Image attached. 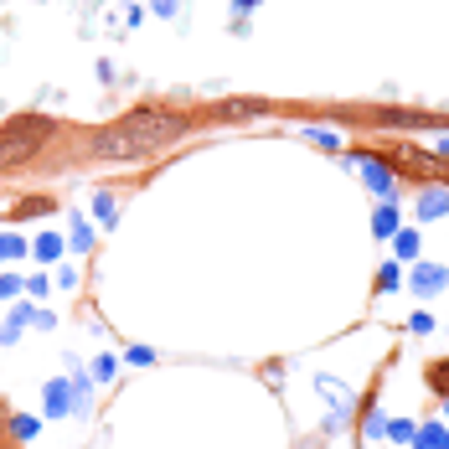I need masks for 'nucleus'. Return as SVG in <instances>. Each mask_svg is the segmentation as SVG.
<instances>
[{"mask_svg":"<svg viewBox=\"0 0 449 449\" xmlns=\"http://www.w3.org/2000/svg\"><path fill=\"white\" fill-rule=\"evenodd\" d=\"M176 135H186V119L145 109V114H130V119L109 124V130H98L93 155H103V160H140V155H155V150H165Z\"/></svg>","mask_w":449,"mask_h":449,"instance_id":"obj_1","label":"nucleus"},{"mask_svg":"<svg viewBox=\"0 0 449 449\" xmlns=\"http://www.w3.org/2000/svg\"><path fill=\"white\" fill-rule=\"evenodd\" d=\"M47 140H52V124L41 119V114H21V119H11V124H0V165L31 160Z\"/></svg>","mask_w":449,"mask_h":449,"instance_id":"obj_2","label":"nucleus"},{"mask_svg":"<svg viewBox=\"0 0 449 449\" xmlns=\"http://www.w3.org/2000/svg\"><path fill=\"white\" fill-rule=\"evenodd\" d=\"M444 284H449V274H444L439 264H418V269H413V289H418V294H439Z\"/></svg>","mask_w":449,"mask_h":449,"instance_id":"obj_3","label":"nucleus"},{"mask_svg":"<svg viewBox=\"0 0 449 449\" xmlns=\"http://www.w3.org/2000/svg\"><path fill=\"white\" fill-rule=\"evenodd\" d=\"M413 449H449V434L439 423H423V429H413Z\"/></svg>","mask_w":449,"mask_h":449,"instance_id":"obj_4","label":"nucleus"},{"mask_svg":"<svg viewBox=\"0 0 449 449\" xmlns=\"http://www.w3.org/2000/svg\"><path fill=\"white\" fill-rule=\"evenodd\" d=\"M217 114H227V119H243V114H259V103H253V98H232V103H222Z\"/></svg>","mask_w":449,"mask_h":449,"instance_id":"obj_5","label":"nucleus"},{"mask_svg":"<svg viewBox=\"0 0 449 449\" xmlns=\"http://www.w3.org/2000/svg\"><path fill=\"white\" fill-rule=\"evenodd\" d=\"M444 207H449V197H444V191H429V197H423V207H418V212H423V217H439Z\"/></svg>","mask_w":449,"mask_h":449,"instance_id":"obj_6","label":"nucleus"},{"mask_svg":"<svg viewBox=\"0 0 449 449\" xmlns=\"http://www.w3.org/2000/svg\"><path fill=\"white\" fill-rule=\"evenodd\" d=\"M361 165H367V181H372L377 191H388V186H393V181H388V170H382L377 160H361Z\"/></svg>","mask_w":449,"mask_h":449,"instance_id":"obj_7","label":"nucleus"},{"mask_svg":"<svg viewBox=\"0 0 449 449\" xmlns=\"http://www.w3.org/2000/svg\"><path fill=\"white\" fill-rule=\"evenodd\" d=\"M418 253V232H398V259H413Z\"/></svg>","mask_w":449,"mask_h":449,"instance_id":"obj_8","label":"nucleus"},{"mask_svg":"<svg viewBox=\"0 0 449 449\" xmlns=\"http://www.w3.org/2000/svg\"><path fill=\"white\" fill-rule=\"evenodd\" d=\"M388 439H398V444H408V439H413V423H408V418H398V423H388Z\"/></svg>","mask_w":449,"mask_h":449,"instance_id":"obj_9","label":"nucleus"},{"mask_svg":"<svg viewBox=\"0 0 449 449\" xmlns=\"http://www.w3.org/2000/svg\"><path fill=\"white\" fill-rule=\"evenodd\" d=\"M393 227H398V212L382 207V212H377V232H393Z\"/></svg>","mask_w":449,"mask_h":449,"instance_id":"obj_10","label":"nucleus"},{"mask_svg":"<svg viewBox=\"0 0 449 449\" xmlns=\"http://www.w3.org/2000/svg\"><path fill=\"white\" fill-rule=\"evenodd\" d=\"M11 429H16V439H31L36 423H31V418H11Z\"/></svg>","mask_w":449,"mask_h":449,"instance_id":"obj_11","label":"nucleus"},{"mask_svg":"<svg viewBox=\"0 0 449 449\" xmlns=\"http://www.w3.org/2000/svg\"><path fill=\"white\" fill-rule=\"evenodd\" d=\"M408 331H413V336H429V331H434V320H429V315H413V326H408Z\"/></svg>","mask_w":449,"mask_h":449,"instance_id":"obj_12","label":"nucleus"},{"mask_svg":"<svg viewBox=\"0 0 449 449\" xmlns=\"http://www.w3.org/2000/svg\"><path fill=\"white\" fill-rule=\"evenodd\" d=\"M382 434H388V423H382V418L372 413V418H367V439H382Z\"/></svg>","mask_w":449,"mask_h":449,"instance_id":"obj_13","label":"nucleus"},{"mask_svg":"<svg viewBox=\"0 0 449 449\" xmlns=\"http://www.w3.org/2000/svg\"><path fill=\"white\" fill-rule=\"evenodd\" d=\"M16 253H21V243H16V238H0V259H16Z\"/></svg>","mask_w":449,"mask_h":449,"instance_id":"obj_14","label":"nucleus"},{"mask_svg":"<svg viewBox=\"0 0 449 449\" xmlns=\"http://www.w3.org/2000/svg\"><path fill=\"white\" fill-rule=\"evenodd\" d=\"M16 289H21L16 279H0V299H6V294H16Z\"/></svg>","mask_w":449,"mask_h":449,"instance_id":"obj_15","label":"nucleus"},{"mask_svg":"<svg viewBox=\"0 0 449 449\" xmlns=\"http://www.w3.org/2000/svg\"><path fill=\"white\" fill-rule=\"evenodd\" d=\"M232 6H238V11H253V6H259V0H232Z\"/></svg>","mask_w":449,"mask_h":449,"instance_id":"obj_16","label":"nucleus"},{"mask_svg":"<svg viewBox=\"0 0 449 449\" xmlns=\"http://www.w3.org/2000/svg\"><path fill=\"white\" fill-rule=\"evenodd\" d=\"M444 413H449V403H444Z\"/></svg>","mask_w":449,"mask_h":449,"instance_id":"obj_17","label":"nucleus"}]
</instances>
